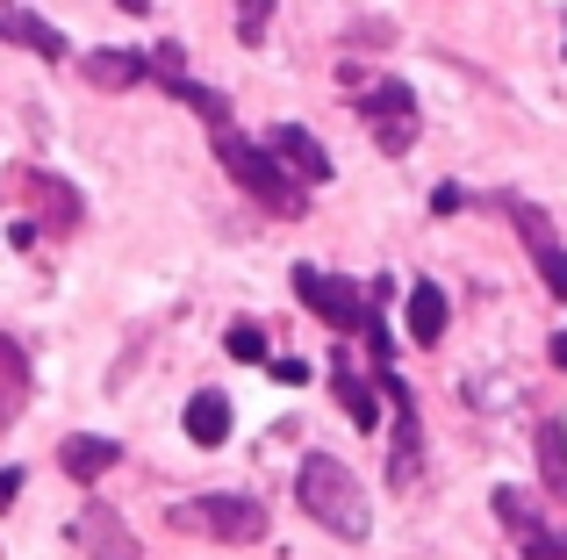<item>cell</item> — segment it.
I'll return each mask as SVG.
<instances>
[{"label":"cell","mask_w":567,"mask_h":560,"mask_svg":"<svg viewBox=\"0 0 567 560\" xmlns=\"http://www.w3.org/2000/svg\"><path fill=\"white\" fill-rule=\"evenodd\" d=\"M295 504H302L309 518L323 525V532L352 539V547H360V539L374 532L367 489L352 481V467H346V460H331V453H309V460H302V475H295Z\"/></svg>","instance_id":"1"},{"label":"cell","mask_w":567,"mask_h":560,"mask_svg":"<svg viewBox=\"0 0 567 560\" xmlns=\"http://www.w3.org/2000/svg\"><path fill=\"white\" fill-rule=\"evenodd\" d=\"M216 158H223V173H230L237 187H245L251 201H259L266 216H309V195H302V180H295L288 166H280L266 144H251V137H237V129H216Z\"/></svg>","instance_id":"2"},{"label":"cell","mask_w":567,"mask_h":560,"mask_svg":"<svg viewBox=\"0 0 567 560\" xmlns=\"http://www.w3.org/2000/svg\"><path fill=\"white\" fill-rule=\"evenodd\" d=\"M173 532L216 539V547H251V539H266V504L259 496H187V504H173Z\"/></svg>","instance_id":"3"},{"label":"cell","mask_w":567,"mask_h":560,"mask_svg":"<svg viewBox=\"0 0 567 560\" xmlns=\"http://www.w3.org/2000/svg\"><path fill=\"white\" fill-rule=\"evenodd\" d=\"M352 101H360L367 129H374V144H381L388 158H402L416 144V101H410V86H402V80H367Z\"/></svg>","instance_id":"4"},{"label":"cell","mask_w":567,"mask_h":560,"mask_svg":"<svg viewBox=\"0 0 567 560\" xmlns=\"http://www.w3.org/2000/svg\"><path fill=\"white\" fill-rule=\"evenodd\" d=\"M295 294H302L331 331H367V309H374L352 280H338V273H323V267H295Z\"/></svg>","instance_id":"5"},{"label":"cell","mask_w":567,"mask_h":560,"mask_svg":"<svg viewBox=\"0 0 567 560\" xmlns=\"http://www.w3.org/2000/svg\"><path fill=\"white\" fill-rule=\"evenodd\" d=\"M496 518L511 525V547L525 560H567V532L554 518H539V504L525 489H496Z\"/></svg>","instance_id":"6"},{"label":"cell","mask_w":567,"mask_h":560,"mask_svg":"<svg viewBox=\"0 0 567 560\" xmlns=\"http://www.w3.org/2000/svg\"><path fill=\"white\" fill-rule=\"evenodd\" d=\"M72 539H80V553H86V560H144L137 532H130V525L115 518L109 504H86V510H80V525H72Z\"/></svg>","instance_id":"7"},{"label":"cell","mask_w":567,"mask_h":560,"mask_svg":"<svg viewBox=\"0 0 567 560\" xmlns=\"http://www.w3.org/2000/svg\"><path fill=\"white\" fill-rule=\"evenodd\" d=\"M14 195L37 209L43 230H80V195H72L58 173H14Z\"/></svg>","instance_id":"8"},{"label":"cell","mask_w":567,"mask_h":560,"mask_svg":"<svg viewBox=\"0 0 567 560\" xmlns=\"http://www.w3.org/2000/svg\"><path fill=\"white\" fill-rule=\"evenodd\" d=\"M266 152H274V158H280V166H288V173H295L302 187H323V180H331V152H323V144L309 137L302 123H274V137H266Z\"/></svg>","instance_id":"9"},{"label":"cell","mask_w":567,"mask_h":560,"mask_svg":"<svg viewBox=\"0 0 567 560\" xmlns=\"http://www.w3.org/2000/svg\"><path fill=\"white\" fill-rule=\"evenodd\" d=\"M511 224H517V230H525V245H532V259H539V280H546V288H554V294H560V302H567V245L554 238V224H546V216H539V209H532V201H511Z\"/></svg>","instance_id":"10"},{"label":"cell","mask_w":567,"mask_h":560,"mask_svg":"<svg viewBox=\"0 0 567 560\" xmlns=\"http://www.w3.org/2000/svg\"><path fill=\"white\" fill-rule=\"evenodd\" d=\"M58 467H65L72 481H101V475H115V467H123V446H115V438L72 432V438H58Z\"/></svg>","instance_id":"11"},{"label":"cell","mask_w":567,"mask_h":560,"mask_svg":"<svg viewBox=\"0 0 567 560\" xmlns=\"http://www.w3.org/2000/svg\"><path fill=\"white\" fill-rule=\"evenodd\" d=\"M86 80H94L101 94H130V86L152 80V58L144 51H86Z\"/></svg>","instance_id":"12"},{"label":"cell","mask_w":567,"mask_h":560,"mask_svg":"<svg viewBox=\"0 0 567 560\" xmlns=\"http://www.w3.org/2000/svg\"><path fill=\"white\" fill-rule=\"evenodd\" d=\"M402 317H410L416 345H439V338H445V288H439V280H416L410 302H402Z\"/></svg>","instance_id":"13"},{"label":"cell","mask_w":567,"mask_h":560,"mask_svg":"<svg viewBox=\"0 0 567 560\" xmlns=\"http://www.w3.org/2000/svg\"><path fill=\"white\" fill-rule=\"evenodd\" d=\"M331 388H338V403H346V417L360 424V432H374V424H381V403H374V381H367V374H352V352H346V360L331 366Z\"/></svg>","instance_id":"14"},{"label":"cell","mask_w":567,"mask_h":560,"mask_svg":"<svg viewBox=\"0 0 567 560\" xmlns=\"http://www.w3.org/2000/svg\"><path fill=\"white\" fill-rule=\"evenodd\" d=\"M0 37L22 43V51H37V58H65V37H58L43 14H29V8H0Z\"/></svg>","instance_id":"15"},{"label":"cell","mask_w":567,"mask_h":560,"mask_svg":"<svg viewBox=\"0 0 567 560\" xmlns=\"http://www.w3.org/2000/svg\"><path fill=\"white\" fill-rule=\"evenodd\" d=\"M539 481L554 504H567V424L560 417H539Z\"/></svg>","instance_id":"16"},{"label":"cell","mask_w":567,"mask_h":560,"mask_svg":"<svg viewBox=\"0 0 567 560\" xmlns=\"http://www.w3.org/2000/svg\"><path fill=\"white\" fill-rule=\"evenodd\" d=\"M22 403H29V360L14 338H0V424L22 417Z\"/></svg>","instance_id":"17"},{"label":"cell","mask_w":567,"mask_h":560,"mask_svg":"<svg viewBox=\"0 0 567 560\" xmlns=\"http://www.w3.org/2000/svg\"><path fill=\"white\" fill-rule=\"evenodd\" d=\"M187 438L194 446H223V438H230V403H223L216 388H202L187 403Z\"/></svg>","instance_id":"18"},{"label":"cell","mask_w":567,"mask_h":560,"mask_svg":"<svg viewBox=\"0 0 567 560\" xmlns=\"http://www.w3.org/2000/svg\"><path fill=\"white\" fill-rule=\"evenodd\" d=\"M223 352H230V360H266V331L259 323H230V331H223Z\"/></svg>","instance_id":"19"},{"label":"cell","mask_w":567,"mask_h":560,"mask_svg":"<svg viewBox=\"0 0 567 560\" xmlns=\"http://www.w3.org/2000/svg\"><path fill=\"white\" fill-rule=\"evenodd\" d=\"M237 37H245V43L266 37V0H245V14H237Z\"/></svg>","instance_id":"20"},{"label":"cell","mask_w":567,"mask_h":560,"mask_svg":"<svg viewBox=\"0 0 567 560\" xmlns=\"http://www.w3.org/2000/svg\"><path fill=\"white\" fill-rule=\"evenodd\" d=\"M266 374L288 381V388H302V381H309V360H266Z\"/></svg>","instance_id":"21"},{"label":"cell","mask_w":567,"mask_h":560,"mask_svg":"<svg viewBox=\"0 0 567 560\" xmlns=\"http://www.w3.org/2000/svg\"><path fill=\"white\" fill-rule=\"evenodd\" d=\"M14 496H22V467H0V510H8Z\"/></svg>","instance_id":"22"},{"label":"cell","mask_w":567,"mask_h":560,"mask_svg":"<svg viewBox=\"0 0 567 560\" xmlns=\"http://www.w3.org/2000/svg\"><path fill=\"white\" fill-rule=\"evenodd\" d=\"M460 201H467L460 187H439V195H431V209H439V216H460Z\"/></svg>","instance_id":"23"},{"label":"cell","mask_w":567,"mask_h":560,"mask_svg":"<svg viewBox=\"0 0 567 560\" xmlns=\"http://www.w3.org/2000/svg\"><path fill=\"white\" fill-rule=\"evenodd\" d=\"M554 366H560V374H567V331L554 338Z\"/></svg>","instance_id":"24"},{"label":"cell","mask_w":567,"mask_h":560,"mask_svg":"<svg viewBox=\"0 0 567 560\" xmlns=\"http://www.w3.org/2000/svg\"><path fill=\"white\" fill-rule=\"evenodd\" d=\"M144 8H152V0H123V14H144Z\"/></svg>","instance_id":"25"}]
</instances>
